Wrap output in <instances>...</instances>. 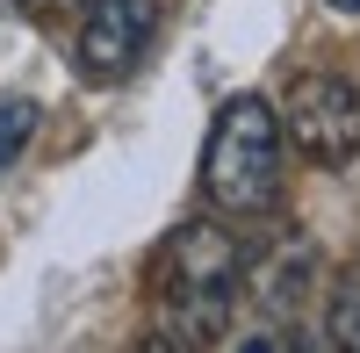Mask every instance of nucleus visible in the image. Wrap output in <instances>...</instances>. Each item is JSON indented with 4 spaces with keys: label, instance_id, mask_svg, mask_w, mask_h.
<instances>
[{
    "label": "nucleus",
    "instance_id": "nucleus-1",
    "mask_svg": "<svg viewBox=\"0 0 360 353\" xmlns=\"http://www.w3.org/2000/svg\"><path fill=\"white\" fill-rule=\"evenodd\" d=\"M245 296V252L224 224H180L159 259V317L173 346H209L231 332Z\"/></svg>",
    "mask_w": 360,
    "mask_h": 353
},
{
    "label": "nucleus",
    "instance_id": "nucleus-2",
    "mask_svg": "<svg viewBox=\"0 0 360 353\" xmlns=\"http://www.w3.org/2000/svg\"><path fill=\"white\" fill-rule=\"evenodd\" d=\"M281 123H274V101L259 94H238L217 108V130L202 144V195L209 210L224 217H266L281 202Z\"/></svg>",
    "mask_w": 360,
    "mask_h": 353
},
{
    "label": "nucleus",
    "instance_id": "nucleus-3",
    "mask_svg": "<svg viewBox=\"0 0 360 353\" xmlns=\"http://www.w3.org/2000/svg\"><path fill=\"white\" fill-rule=\"evenodd\" d=\"M274 123H281V144H295L310 166L339 173L360 159V86L339 72H303L274 108Z\"/></svg>",
    "mask_w": 360,
    "mask_h": 353
},
{
    "label": "nucleus",
    "instance_id": "nucleus-4",
    "mask_svg": "<svg viewBox=\"0 0 360 353\" xmlns=\"http://www.w3.org/2000/svg\"><path fill=\"white\" fill-rule=\"evenodd\" d=\"M152 37H159V0H79V37H72L79 79H94V86L130 79L152 51Z\"/></svg>",
    "mask_w": 360,
    "mask_h": 353
},
{
    "label": "nucleus",
    "instance_id": "nucleus-5",
    "mask_svg": "<svg viewBox=\"0 0 360 353\" xmlns=\"http://www.w3.org/2000/svg\"><path fill=\"white\" fill-rule=\"evenodd\" d=\"M245 288L259 296V310H295V296L310 288V245L281 238L266 259H245Z\"/></svg>",
    "mask_w": 360,
    "mask_h": 353
},
{
    "label": "nucleus",
    "instance_id": "nucleus-6",
    "mask_svg": "<svg viewBox=\"0 0 360 353\" xmlns=\"http://www.w3.org/2000/svg\"><path fill=\"white\" fill-rule=\"evenodd\" d=\"M324 339L339 353H360V259L332 281V303H324Z\"/></svg>",
    "mask_w": 360,
    "mask_h": 353
},
{
    "label": "nucleus",
    "instance_id": "nucleus-7",
    "mask_svg": "<svg viewBox=\"0 0 360 353\" xmlns=\"http://www.w3.org/2000/svg\"><path fill=\"white\" fill-rule=\"evenodd\" d=\"M29 137H37V101L0 94V173H8V166L29 152Z\"/></svg>",
    "mask_w": 360,
    "mask_h": 353
},
{
    "label": "nucleus",
    "instance_id": "nucleus-8",
    "mask_svg": "<svg viewBox=\"0 0 360 353\" xmlns=\"http://www.w3.org/2000/svg\"><path fill=\"white\" fill-rule=\"evenodd\" d=\"M37 22H58V15H79V0H22Z\"/></svg>",
    "mask_w": 360,
    "mask_h": 353
},
{
    "label": "nucleus",
    "instance_id": "nucleus-9",
    "mask_svg": "<svg viewBox=\"0 0 360 353\" xmlns=\"http://www.w3.org/2000/svg\"><path fill=\"white\" fill-rule=\"evenodd\" d=\"M332 8H339V15H360V0H332Z\"/></svg>",
    "mask_w": 360,
    "mask_h": 353
}]
</instances>
